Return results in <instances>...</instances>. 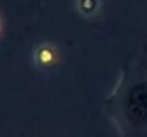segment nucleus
<instances>
[{"label": "nucleus", "mask_w": 147, "mask_h": 137, "mask_svg": "<svg viewBox=\"0 0 147 137\" xmlns=\"http://www.w3.org/2000/svg\"><path fill=\"white\" fill-rule=\"evenodd\" d=\"M61 49L54 42L45 40L34 45L32 50V61L33 66L42 73H51L57 70L61 64Z\"/></svg>", "instance_id": "nucleus-1"}, {"label": "nucleus", "mask_w": 147, "mask_h": 137, "mask_svg": "<svg viewBox=\"0 0 147 137\" xmlns=\"http://www.w3.org/2000/svg\"><path fill=\"white\" fill-rule=\"evenodd\" d=\"M74 11L82 19H94L103 9V0H73Z\"/></svg>", "instance_id": "nucleus-2"}, {"label": "nucleus", "mask_w": 147, "mask_h": 137, "mask_svg": "<svg viewBox=\"0 0 147 137\" xmlns=\"http://www.w3.org/2000/svg\"><path fill=\"white\" fill-rule=\"evenodd\" d=\"M1 32H3V24H1V20H0V36H1Z\"/></svg>", "instance_id": "nucleus-3"}]
</instances>
